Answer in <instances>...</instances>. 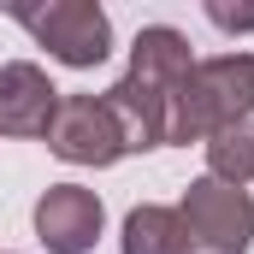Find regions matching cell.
Returning a JSON list of instances; mask_svg holds the SVG:
<instances>
[{"label":"cell","instance_id":"1","mask_svg":"<svg viewBox=\"0 0 254 254\" xmlns=\"http://www.w3.org/2000/svg\"><path fill=\"white\" fill-rule=\"evenodd\" d=\"M249 119H254V54H213V60H195L190 83L172 107V142L190 148Z\"/></svg>","mask_w":254,"mask_h":254},{"label":"cell","instance_id":"2","mask_svg":"<svg viewBox=\"0 0 254 254\" xmlns=\"http://www.w3.org/2000/svg\"><path fill=\"white\" fill-rule=\"evenodd\" d=\"M184 254H249L254 249V201L219 178H195L178 201Z\"/></svg>","mask_w":254,"mask_h":254},{"label":"cell","instance_id":"3","mask_svg":"<svg viewBox=\"0 0 254 254\" xmlns=\"http://www.w3.org/2000/svg\"><path fill=\"white\" fill-rule=\"evenodd\" d=\"M12 24H24L48 54L71 71H95L113 54V18L95 0H48V6H12Z\"/></svg>","mask_w":254,"mask_h":254},{"label":"cell","instance_id":"4","mask_svg":"<svg viewBox=\"0 0 254 254\" xmlns=\"http://www.w3.org/2000/svg\"><path fill=\"white\" fill-rule=\"evenodd\" d=\"M42 142L65 166H95L101 172V166L125 160V136H119V125H113L101 95H60V113H54V125H48Z\"/></svg>","mask_w":254,"mask_h":254},{"label":"cell","instance_id":"5","mask_svg":"<svg viewBox=\"0 0 254 254\" xmlns=\"http://www.w3.org/2000/svg\"><path fill=\"white\" fill-rule=\"evenodd\" d=\"M101 225H107V207L83 184H48L36 201V243L48 254H89L101 243Z\"/></svg>","mask_w":254,"mask_h":254},{"label":"cell","instance_id":"6","mask_svg":"<svg viewBox=\"0 0 254 254\" xmlns=\"http://www.w3.org/2000/svg\"><path fill=\"white\" fill-rule=\"evenodd\" d=\"M54 113H60V89L36 60L0 65V136H48Z\"/></svg>","mask_w":254,"mask_h":254},{"label":"cell","instance_id":"7","mask_svg":"<svg viewBox=\"0 0 254 254\" xmlns=\"http://www.w3.org/2000/svg\"><path fill=\"white\" fill-rule=\"evenodd\" d=\"M101 101H107L119 136H125V154H148V148H166V142H172V101L154 95L142 77H130V71H125Z\"/></svg>","mask_w":254,"mask_h":254},{"label":"cell","instance_id":"8","mask_svg":"<svg viewBox=\"0 0 254 254\" xmlns=\"http://www.w3.org/2000/svg\"><path fill=\"white\" fill-rule=\"evenodd\" d=\"M190 71H195V54H190V36H184V30H172V24L136 30V42H130V77H142L154 95H166V101L178 107Z\"/></svg>","mask_w":254,"mask_h":254},{"label":"cell","instance_id":"9","mask_svg":"<svg viewBox=\"0 0 254 254\" xmlns=\"http://www.w3.org/2000/svg\"><path fill=\"white\" fill-rule=\"evenodd\" d=\"M119 254H184V231H178V207H160V201H142L125 213V237Z\"/></svg>","mask_w":254,"mask_h":254},{"label":"cell","instance_id":"10","mask_svg":"<svg viewBox=\"0 0 254 254\" xmlns=\"http://www.w3.org/2000/svg\"><path fill=\"white\" fill-rule=\"evenodd\" d=\"M201 148H207V178H219V184H231V190L254 184V119L207 136Z\"/></svg>","mask_w":254,"mask_h":254},{"label":"cell","instance_id":"11","mask_svg":"<svg viewBox=\"0 0 254 254\" xmlns=\"http://www.w3.org/2000/svg\"><path fill=\"white\" fill-rule=\"evenodd\" d=\"M207 18L219 24V30H254V6H231V0H207Z\"/></svg>","mask_w":254,"mask_h":254}]
</instances>
